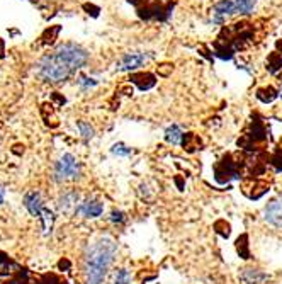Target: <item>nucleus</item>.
Wrapping results in <instances>:
<instances>
[{
    "label": "nucleus",
    "mask_w": 282,
    "mask_h": 284,
    "mask_svg": "<svg viewBox=\"0 0 282 284\" xmlns=\"http://www.w3.org/2000/svg\"><path fill=\"white\" fill-rule=\"evenodd\" d=\"M255 39L253 24L242 20V22L231 24L228 28H223L221 33L213 43L214 53L221 60H231L234 53L248 48Z\"/></svg>",
    "instance_id": "nucleus-1"
},
{
    "label": "nucleus",
    "mask_w": 282,
    "mask_h": 284,
    "mask_svg": "<svg viewBox=\"0 0 282 284\" xmlns=\"http://www.w3.org/2000/svg\"><path fill=\"white\" fill-rule=\"evenodd\" d=\"M118 252L116 242L109 236L97 240L85 255V279L87 284H104L106 274Z\"/></svg>",
    "instance_id": "nucleus-2"
},
{
    "label": "nucleus",
    "mask_w": 282,
    "mask_h": 284,
    "mask_svg": "<svg viewBox=\"0 0 282 284\" xmlns=\"http://www.w3.org/2000/svg\"><path fill=\"white\" fill-rule=\"evenodd\" d=\"M269 143V135H267V128L262 123V120L255 114L253 121L250 123V130L245 131V135L237 141L240 148H243L245 152L248 153H264L265 147Z\"/></svg>",
    "instance_id": "nucleus-3"
},
{
    "label": "nucleus",
    "mask_w": 282,
    "mask_h": 284,
    "mask_svg": "<svg viewBox=\"0 0 282 284\" xmlns=\"http://www.w3.org/2000/svg\"><path fill=\"white\" fill-rule=\"evenodd\" d=\"M36 70H38V75L41 79L44 82H51V84L63 82L72 75V70L56 53L44 55L36 65Z\"/></svg>",
    "instance_id": "nucleus-4"
},
{
    "label": "nucleus",
    "mask_w": 282,
    "mask_h": 284,
    "mask_svg": "<svg viewBox=\"0 0 282 284\" xmlns=\"http://www.w3.org/2000/svg\"><path fill=\"white\" fill-rule=\"evenodd\" d=\"M240 177H242L240 158H234V155L231 153H226L214 165V179H216L218 184H228Z\"/></svg>",
    "instance_id": "nucleus-5"
},
{
    "label": "nucleus",
    "mask_w": 282,
    "mask_h": 284,
    "mask_svg": "<svg viewBox=\"0 0 282 284\" xmlns=\"http://www.w3.org/2000/svg\"><path fill=\"white\" fill-rule=\"evenodd\" d=\"M55 53L65 61L66 66H68L72 72L82 68V66L85 65L87 60H88L87 50L82 48V46L77 44V43H63V44H60L58 48H56Z\"/></svg>",
    "instance_id": "nucleus-6"
},
{
    "label": "nucleus",
    "mask_w": 282,
    "mask_h": 284,
    "mask_svg": "<svg viewBox=\"0 0 282 284\" xmlns=\"http://www.w3.org/2000/svg\"><path fill=\"white\" fill-rule=\"evenodd\" d=\"M78 172H80V165H78V160L73 157L72 153L63 155V157L56 162V167H55L56 180L75 179L78 175Z\"/></svg>",
    "instance_id": "nucleus-7"
},
{
    "label": "nucleus",
    "mask_w": 282,
    "mask_h": 284,
    "mask_svg": "<svg viewBox=\"0 0 282 284\" xmlns=\"http://www.w3.org/2000/svg\"><path fill=\"white\" fill-rule=\"evenodd\" d=\"M270 189V184L264 179H253V177H245L242 182V191L245 196H248L250 199H260L264 194H267Z\"/></svg>",
    "instance_id": "nucleus-8"
},
{
    "label": "nucleus",
    "mask_w": 282,
    "mask_h": 284,
    "mask_svg": "<svg viewBox=\"0 0 282 284\" xmlns=\"http://www.w3.org/2000/svg\"><path fill=\"white\" fill-rule=\"evenodd\" d=\"M146 60H148V55H145V53H128V55H124L121 60H119L118 70L119 72L136 70L143 63H146Z\"/></svg>",
    "instance_id": "nucleus-9"
},
{
    "label": "nucleus",
    "mask_w": 282,
    "mask_h": 284,
    "mask_svg": "<svg viewBox=\"0 0 282 284\" xmlns=\"http://www.w3.org/2000/svg\"><path fill=\"white\" fill-rule=\"evenodd\" d=\"M237 14L234 12V2L231 0H221L213 7V22L214 24H223L226 17Z\"/></svg>",
    "instance_id": "nucleus-10"
},
{
    "label": "nucleus",
    "mask_w": 282,
    "mask_h": 284,
    "mask_svg": "<svg viewBox=\"0 0 282 284\" xmlns=\"http://www.w3.org/2000/svg\"><path fill=\"white\" fill-rule=\"evenodd\" d=\"M264 215H265V220H267L270 225L282 228V199L270 201V203L265 206Z\"/></svg>",
    "instance_id": "nucleus-11"
},
{
    "label": "nucleus",
    "mask_w": 282,
    "mask_h": 284,
    "mask_svg": "<svg viewBox=\"0 0 282 284\" xmlns=\"http://www.w3.org/2000/svg\"><path fill=\"white\" fill-rule=\"evenodd\" d=\"M24 206L28 208L31 215L38 216V218H41V215H43V211H44V203H43V199H41L39 193H36V191H31V193L26 194Z\"/></svg>",
    "instance_id": "nucleus-12"
},
{
    "label": "nucleus",
    "mask_w": 282,
    "mask_h": 284,
    "mask_svg": "<svg viewBox=\"0 0 282 284\" xmlns=\"http://www.w3.org/2000/svg\"><path fill=\"white\" fill-rule=\"evenodd\" d=\"M129 82L136 85L139 90H150L151 87H155L156 79L150 72H136V74L129 75Z\"/></svg>",
    "instance_id": "nucleus-13"
},
{
    "label": "nucleus",
    "mask_w": 282,
    "mask_h": 284,
    "mask_svg": "<svg viewBox=\"0 0 282 284\" xmlns=\"http://www.w3.org/2000/svg\"><path fill=\"white\" fill-rule=\"evenodd\" d=\"M102 203H99V201H85L77 208V215H82L85 218H97V216L102 215Z\"/></svg>",
    "instance_id": "nucleus-14"
},
{
    "label": "nucleus",
    "mask_w": 282,
    "mask_h": 284,
    "mask_svg": "<svg viewBox=\"0 0 282 284\" xmlns=\"http://www.w3.org/2000/svg\"><path fill=\"white\" fill-rule=\"evenodd\" d=\"M182 145H184V148H185L189 153H194V152H197V150L202 148L201 138L197 136V135H194V133H187V135H184V140H182Z\"/></svg>",
    "instance_id": "nucleus-15"
},
{
    "label": "nucleus",
    "mask_w": 282,
    "mask_h": 284,
    "mask_svg": "<svg viewBox=\"0 0 282 284\" xmlns=\"http://www.w3.org/2000/svg\"><path fill=\"white\" fill-rule=\"evenodd\" d=\"M265 66H267V70L270 74H279L282 70V55L279 51H272L269 56H267V61H265Z\"/></svg>",
    "instance_id": "nucleus-16"
},
{
    "label": "nucleus",
    "mask_w": 282,
    "mask_h": 284,
    "mask_svg": "<svg viewBox=\"0 0 282 284\" xmlns=\"http://www.w3.org/2000/svg\"><path fill=\"white\" fill-rule=\"evenodd\" d=\"M279 92L274 89L272 85H267V87H260V89L257 90V99L262 101L264 104H270L272 101L277 99Z\"/></svg>",
    "instance_id": "nucleus-17"
},
{
    "label": "nucleus",
    "mask_w": 282,
    "mask_h": 284,
    "mask_svg": "<svg viewBox=\"0 0 282 284\" xmlns=\"http://www.w3.org/2000/svg\"><path fill=\"white\" fill-rule=\"evenodd\" d=\"M242 279L247 284H257V282H262L267 279V274H264V272H260L257 269H243Z\"/></svg>",
    "instance_id": "nucleus-18"
},
{
    "label": "nucleus",
    "mask_w": 282,
    "mask_h": 284,
    "mask_svg": "<svg viewBox=\"0 0 282 284\" xmlns=\"http://www.w3.org/2000/svg\"><path fill=\"white\" fill-rule=\"evenodd\" d=\"M60 31H61V26H50L48 29H44V33L41 34V44H44V46H48V44H53L56 38H58V34H60Z\"/></svg>",
    "instance_id": "nucleus-19"
},
{
    "label": "nucleus",
    "mask_w": 282,
    "mask_h": 284,
    "mask_svg": "<svg viewBox=\"0 0 282 284\" xmlns=\"http://www.w3.org/2000/svg\"><path fill=\"white\" fill-rule=\"evenodd\" d=\"M165 140L172 145H179V143H182V140H184V133H182V130L177 125H172L170 128H167Z\"/></svg>",
    "instance_id": "nucleus-20"
},
{
    "label": "nucleus",
    "mask_w": 282,
    "mask_h": 284,
    "mask_svg": "<svg viewBox=\"0 0 282 284\" xmlns=\"http://www.w3.org/2000/svg\"><path fill=\"white\" fill-rule=\"evenodd\" d=\"M78 201V194L77 193H66V194H63L60 198V211H70L73 206H75V203Z\"/></svg>",
    "instance_id": "nucleus-21"
},
{
    "label": "nucleus",
    "mask_w": 282,
    "mask_h": 284,
    "mask_svg": "<svg viewBox=\"0 0 282 284\" xmlns=\"http://www.w3.org/2000/svg\"><path fill=\"white\" fill-rule=\"evenodd\" d=\"M237 250H238V254L242 259H250V250H248V235L247 233H243L242 236H238V240H237Z\"/></svg>",
    "instance_id": "nucleus-22"
},
{
    "label": "nucleus",
    "mask_w": 282,
    "mask_h": 284,
    "mask_svg": "<svg viewBox=\"0 0 282 284\" xmlns=\"http://www.w3.org/2000/svg\"><path fill=\"white\" fill-rule=\"evenodd\" d=\"M255 7V0H234V12L250 14Z\"/></svg>",
    "instance_id": "nucleus-23"
},
{
    "label": "nucleus",
    "mask_w": 282,
    "mask_h": 284,
    "mask_svg": "<svg viewBox=\"0 0 282 284\" xmlns=\"http://www.w3.org/2000/svg\"><path fill=\"white\" fill-rule=\"evenodd\" d=\"M269 165H272L275 172H282V148L277 147L269 157Z\"/></svg>",
    "instance_id": "nucleus-24"
},
{
    "label": "nucleus",
    "mask_w": 282,
    "mask_h": 284,
    "mask_svg": "<svg viewBox=\"0 0 282 284\" xmlns=\"http://www.w3.org/2000/svg\"><path fill=\"white\" fill-rule=\"evenodd\" d=\"M214 230H216V233L224 236V239H228L231 235V226H229V223H226V220H218L214 223Z\"/></svg>",
    "instance_id": "nucleus-25"
},
{
    "label": "nucleus",
    "mask_w": 282,
    "mask_h": 284,
    "mask_svg": "<svg viewBox=\"0 0 282 284\" xmlns=\"http://www.w3.org/2000/svg\"><path fill=\"white\" fill-rule=\"evenodd\" d=\"M77 126H78V130H80V133H82V136L85 138V140H90V138H93V128L88 125V123H85V121H78L77 123Z\"/></svg>",
    "instance_id": "nucleus-26"
},
{
    "label": "nucleus",
    "mask_w": 282,
    "mask_h": 284,
    "mask_svg": "<svg viewBox=\"0 0 282 284\" xmlns=\"http://www.w3.org/2000/svg\"><path fill=\"white\" fill-rule=\"evenodd\" d=\"M112 284H131V274L126 269H119L116 272V277H114Z\"/></svg>",
    "instance_id": "nucleus-27"
},
{
    "label": "nucleus",
    "mask_w": 282,
    "mask_h": 284,
    "mask_svg": "<svg viewBox=\"0 0 282 284\" xmlns=\"http://www.w3.org/2000/svg\"><path fill=\"white\" fill-rule=\"evenodd\" d=\"M174 72V63H160L156 66V74L160 77H170Z\"/></svg>",
    "instance_id": "nucleus-28"
},
{
    "label": "nucleus",
    "mask_w": 282,
    "mask_h": 284,
    "mask_svg": "<svg viewBox=\"0 0 282 284\" xmlns=\"http://www.w3.org/2000/svg\"><path fill=\"white\" fill-rule=\"evenodd\" d=\"M112 153L114 155H121V157H128L129 153H131V148H128L124 143H118L112 147Z\"/></svg>",
    "instance_id": "nucleus-29"
},
{
    "label": "nucleus",
    "mask_w": 282,
    "mask_h": 284,
    "mask_svg": "<svg viewBox=\"0 0 282 284\" xmlns=\"http://www.w3.org/2000/svg\"><path fill=\"white\" fill-rule=\"evenodd\" d=\"M111 221H114V223H124V221H126V216H124V213H121V211H112Z\"/></svg>",
    "instance_id": "nucleus-30"
},
{
    "label": "nucleus",
    "mask_w": 282,
    "mask_h": 284,
    "mask_svg": "<svg viewBox=\"0 0 282 284\" xmlns=\"http://www.w3.org/2000/svg\"><path fill=\"white\" fill-rule=\"evenodd\" d=\"M78 84L83 85V87H93V85L97 84V82L92 80V79H87V77H83V75H80V77H78Z\"/></svg>",
    "instance_id": "nucleus-31"
},
{
    "label": "nucleus",
    "mask_w": 282,
    "mask_h": 284,
    "mask_svg": "<svg viewBox=\"0 0 282 284\" xmlns=\"http://www.w3.org/2000/svg\"><path fill=\"white\" fill-rule=\"evenodd\" d=\"M83 9H85L87 10V14L88 15H93V17H97V15H99V7H96V5H90V4H85V5H83Z\"/></svg>",
    "instance_id": "nucleus-32"
},
{
    "label": "nucleus",
    "mask_w": 282,
    "mask_h": 284,
    "mask_svg": "<svg viewBox=\"0 0 282 284\" xmlns=\"http://www.w3.org/2000/svg\"><path fill=\"white\" fill-rule=\"evenodd\" d=\"M129 4H133L134 7H136V10L138 9H141V7H145V5H148L150 2H153V0H128Z\"/></svg>",
    "instance_id": "nucleus-33"
},
{
    "label": "nucleus",
    "mask_w": 282,
    "mask_h": 284,
    "mask_svg": "<svg viewBox=\"0 0 282 284\" xmlns=\"http://www.w3.org/2000/svg\"><path fill=\"white\" fill-rule=\"evenodd\" d=\"M5 56V43H4V39L0 38V60H2Z\"/></svg>",
    "instance_id": "nucleus-34"
},
{
    "label": "nucleus",
    "mask_w": 282,
    "mask_h": 284,
    "mask_svg": "<svg viewBox=\"0 0 282 284\" xmlns=\"http://www.w3.org/2000/svg\"><path fill=\"white\" fill-rule=\"evenodd\" d=\"M58 267H60V269H63V267H70V262L68 261H60Z\"/></svg>",
    "instance_id": "nucleus-35"
},
{
    "label": "nucleus",
    "mask_w": 282,
    "mask_h": 284,
    "mask_svg": "<svg viewBox=\"0 0 282 284\" xmlns=\"http://www.w3.org/2000/svg\"><path fill=\"white\" fill-rule=\"evenodd\" d=\"M275 46H277V50H280V55H282V39H279L277 43H275Z\"/></svg>",
    "instance_id": "nucleus-36"
},
{
    "label": "nucleus",
    "mask_w": 282,
    "mask_h": 284,
    "mask_svg": "<svg viewBox=\"0 0 282 284\" xmlns=\"http://www.w3.org/2000/svg\"><path fill=\"white\" fill-rule=\"evenodd\" d=\"M2 203H4V191L0 189V204H2Z\"/></svg>",
    "instance_id": "nucleus-37"
},
{
    "label": "nucleus",
    "mask_w": 282,
    "mask_h": 284,
    "mask_svg": "<svg viewBox=\"0 0 282 284\" xmlns=\"http://www.w3.org/2000/svg\"><path fill=\"white\" fill-rule=\"evenodd\" d=\"M277 79H279V80H282V70H280L279 74H277Z\"/></svg>",
    "instance_id": "nucleus-38"
},
{
    "label": "nucleus",
    "mask_w": 282,
    "mask_h": 284,
    "mask_svg": "<svg viewBox=\"0 0 282 284\" xmlns=\"http://www.w3.org/2000/svg\"><path fill=\"white\" fill-rule=\"evenodd\" d=\"M279 96H280V97H282V89H280V92H279Z\"/></svg>",
    "instance_id": "nucleus-39"
}]
</instances>
